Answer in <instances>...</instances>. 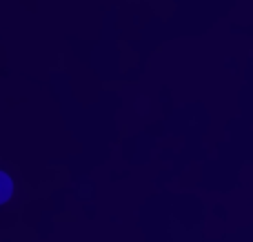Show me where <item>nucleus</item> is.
I'll return each instance as SVG.
<instances>
[{
	"mask_svg": "<svg viewBox=\"0 0 253 242\" xmlns=\"http://www.w3.org/2000/svg\"><path fill=\"white\" fill-rule=\"evenodd\" d=\"M13 194V182L4 171H0V204H4Z\"/></svg>",
	"mask_w": 253,
	"mask_h": 242,
	"instance_id": "f257e3e1",
	"label": "nucleus"
}]
</instances>
